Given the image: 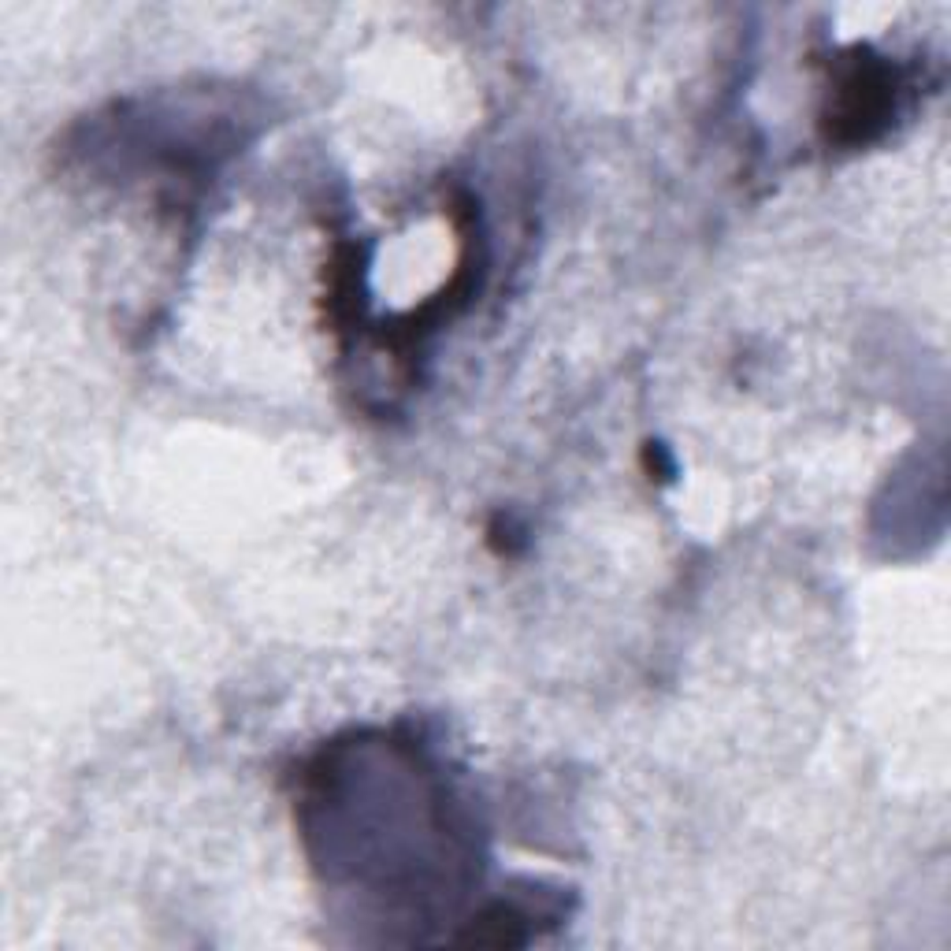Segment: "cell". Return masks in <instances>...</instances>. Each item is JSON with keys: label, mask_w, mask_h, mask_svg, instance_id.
Here are the masks:
<instances>
[{"label": "cell", "mask_w": 951, "mask_h": 951, "mask_svg": "<svg viewBox=\"0 0 951 951\" xmlns=\"http://www.w3.org/2000/svg\"><path fill=\"white\" fill-rule=\"evenodd\" d=\"M836 104H833V134L848 141H866L884 123L892 109V78L874 60H855L848 75L836 82Z\"/></svg>", "instance_id": "obj_1"}, {"label": "cell", "mask_w": 951, "mask_h": 951, "mask_svg": "<svg viewBox=\"0 0 951 951\" xmlns=\"http://www.w3.org/2000/svg\"><path fill=\"white\" fill-rule=\"evenodd\" d=\"M488 543L495 546V554L513 558V554H517V546H520V532L513 528V520L498 517V520H491V528H488Z\"/></svg>", "instance_id": "obj_2"}, {"label": "cell", "mask_w": 951, "mask_h": 951, "mask_svg": "<svg viewBox=\"0 0 951 951\" xmlns=\"http://www.w3.org/2000/svg\"><path fill=\"white\" fill-rule=\"evenodd\" d=\"M643 472L654 480H673V457H669V450L662 447V442H643Z\"/></svg>", "instance_id": "obj_3"}]
</instances>
